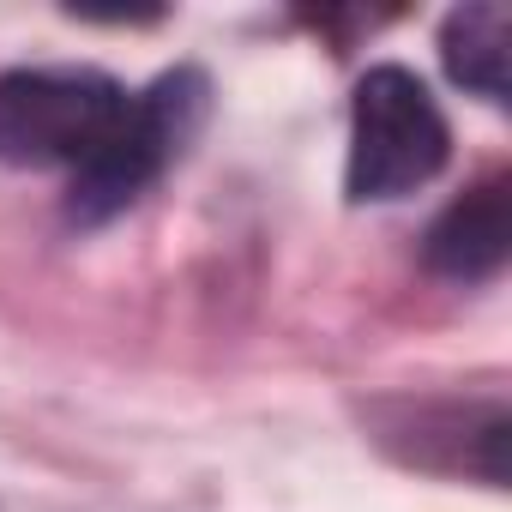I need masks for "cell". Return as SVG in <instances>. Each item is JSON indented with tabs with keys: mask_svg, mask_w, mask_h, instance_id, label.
<instances>
[{
	"mask_svg": "<svg viewBox=\"0 0 512 512\" xmlns=\"http://www.w3.org/2000/svg\"><path fill=\"white\" fill-rule=\"evenodd\" d=\"M133 91L97 67H13L0 73V163L67 169L79 181L127 127Z\"/></svg>",
	"mask_w": 512,
	"mask_h": 512,
	"instance_id": "6da1fadb",
	"label": "cell"
},
{
	"mask_svg": "<svg viewBox=\"0 0 512 512\" xmlns=\"http://www.w3.org/2000/svg\"><path fill=\"white\" fill-rule=\"evenodd\" d=\"M452 157V127L434 91L410 67H368L350 97V163L344 193L356 205H386L428 187Z\"/></svg>",
	"mask_w": 512,
	"mask_h": 512,
	"instance_id": "7a4b0ae2",
	"label": "cell"
},
{
	"mask_svg": "<svg viewBox=\"0 0 512 512\" xmlns=\"http://www.w3.org/2000/svg\"><path fill=\"white\" fill-rule=\"evenodd\" d=\"M205 103H211V85H205L199 67H175L157 85L133 91L127 127L115 133V145L103 151V163H91L79 181H67V217L91 229V223H109L115 211H127L181 157V145L199 133Z\"/></svg>",
	"mask_w": 512,
	"mask_h": 512,
	"instance_id": "3957f363",
	"label": "cell"
},
{
	"mask_svg": "<svg viewBox=\"0 0 512 512\" xmlns=\"http://www.w3.org/2000/svg\"><path fill=\"white\" fill-rule=\"evenodd\" d=\"M422 253H428V266L440 278H452V284H488V278H500L506 253H512V181L488 175L470 193H458L434 217Z\"/></svg>",
	"mask_w": 512,
	"mask_h": 512,
	"instance_id": "277c9868",
	"label": "cell"
},
{
	"mask_svg": "<svg viewBox=\"0 0 512 512\" xmlns=\"http://www.w3.org/2000/svg\"><path fill=\"white\" fill-rule=\"evenodd\" d=\"M506 43H512V13L500 0L458 7L440 25V61L452 73V85L476 91L482 103H506Z\"/></svg>",
	"mask_w": 512,
	"mask_h": 512,
	"instance_id": "5b68a950",
	"label": "cell"
}]
</instances>
